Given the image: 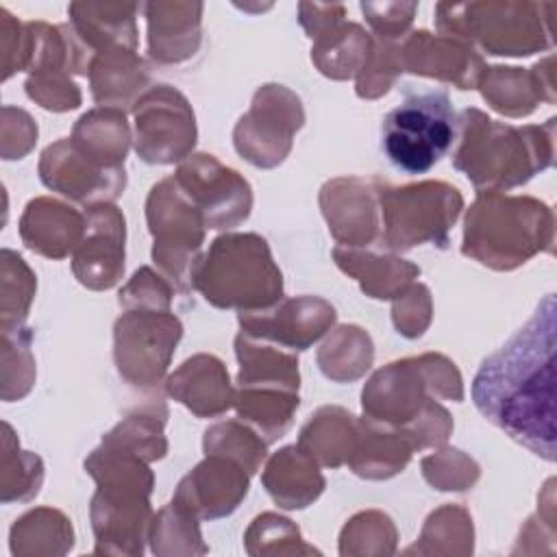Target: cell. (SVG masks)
Here are the masks:
<instances>
[{
  "label": "cell",
  "mask_w": 557,
  "mask_h": 557,
  "mask_svg": "<svg viewBox=\"0 0 557 557\" xmlns=\"http://www.w3.org/2000/svg\"><path fill=\"white\" fill-rule=\"evenodd\" d=\"M476 409L511 440L555 461V296L490 355L472 383Z\"/></svg>",
  "instance_id": "6da1fadb"
},
{
  "label": "cell",
  "mask_w": 557,
  "mask_h": 557,
  "mask_svg": "<svg viewBox=\"0 0 557 557\" xmlns=\"http://www.w3.org/2000/svg\"><path fill=\"white\" fill-rule=\"evenodd\" d=\"M459 122L463 141L455 165L468 172L479 187H513L553 163V117L544 126L516 128L498 124L476 109H466Z\"/></svg>",
  "instance_id": "7a4b0ae2"
},
{
  "label": "cell",
  "mask_w": 557,
  "mask_h": 557,
  "mask_svg": "<svg viewBox=\"0 0 557 557\" xmlns=\"http://www.w3.org/2000/svg\"><path fill=\"white\" fill-rule=\"evenodd\" d=\"M553 211L529 196H481L468 213L463 255L511 270L537 250H553Z\"/></svg>",
  "instance_id": "3957f363"
},
{
  "label": "cell",
  "mask_w": 557,
  "mask_h": 557,
  "mask_svg": "<svg viewBox=\"0 0 557 557\" xmlns=\"http://www.w3.org/2000/svg\"><path fill=\"white\" fill-rule=\"evenodd\" d=\"M455 133L457 117L446 91H407L383 120L381 148L396 170L424 174L448 152Z\"/></svg>",
  "instance_id": "277c9868"
},
{
  "label": "cell",
  "mask_w": 557,
  "mask_h": 557,
  "mask_svg": "<svg viewBox=\"0 0 557 557\" xmlns=\"http://www.w3.org/2000/svg\"><path fill=\"white\" fill-rule=\"evenodd\" d=\"M459 15L470 17L472 24L470 35L492 54H511L524 57L522 46L533 54L535 50H544L553 46V28L550 17L542 15L550 4H457ZM455 7V9H457Z\"/></svg>",
  "instance_id": "5b68a950"
}]
</instances>
